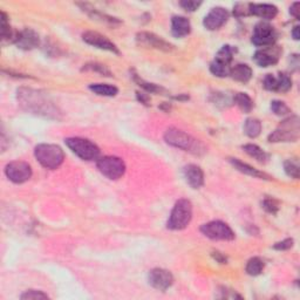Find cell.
<instances>
[{
	"instance_id": "cell-1",
	"label": "cell",
	"mask_w": 300,
	"mask_h": 300,
	"mask_svg": "<svg viewBox=\"0 0 300 300\" xmlns=\"http://www.w3.org/2000/svg\"><path fill=\"white\" fill-rule=\"evenodd\" d=\"M17 99L25 112L50 120H61L60 109L44 92L22 87L17 91Z\"/></svg>"
},
{
	"instance_id": "cell-2",
	"label": "cell",
	"mask_w": 300,
	"mask_h": 300,
	"mask_svg": "<svg viewBox=\"0 0 300 300\" xmlns=\"http://www.w3.org/2000/svg\"><path fill=\"white\" fill-rule=\"evenodd\" d=\"M164 139L168 144L172 145V147L189 151V153L195 154V155H202L207 151L206 147L198 139L194 138L189 134L177 128H169L164 134Z\"/></svg>"
},
{
	"instance_id": "cell-3",
	"label": "cell",
	"mask_w": 300,
	"mask_h": 300,
	"mask_svg": "<svg viewBox=\"0 0 300 300\" xmlns=\"http://www.w3.org/2000/svg\"><path fill=\"white\" fill-rule=\"evenodd\" d=\"M34 156L44 168L50 170L58 169L65 160L64 150L56 144L43 143L37 145L34 149Z\"/></svg>"
},
{
	"instance_id": "cell-4",
	"label": "cell",
	"mask_w": 300,
	"mask_h": 300,
	"mask_svg": "<svg viewBox=\"0 0 300 300\" xmlns=\"http://www.w3.org/2000/svg\"><path fill=\"white\" fill-rule=\"evenodd\" d=\"M300 135V120L298 116L285 118L279 124V127L272 134H270L269 142L278 143V142H296Z\"/></svg>"
},
{
	"instance_id": "cell-5",
	"label": "cell",
	"mask_w": 300,
	"mask_h": 300,
	"mask_svg": "<svg viewBox=\"0 0 300 300\" xmlns=\"http://www.w3.org/2000/svg\"><path fill=\"white\" fill-rule=\"evenodd\" d=\"M192 218V204L191 202L182 198L177 201L174 209L169 217L167 228L170 230H182L186 228Z\"/></svg>"
},
{
	"instance_id": "cell-6",
	"label": "cell",
	"mask_w": 300,
	"mask_h": 300,
	"mask_svg": "<svg viewBox=\"0 0 300 300\" xmlns=\"http://www.w3.org/2000/svg\"><path fill=\"white\" fill-rule=\"evenodd\" d=\"M67 147L84 161H94L100 156V148L96 144L82 138H69L65 139Z\"/></svg>"
},
{
	"instance_id": "cell-7",
	"label": "cell",
	"mask_w": 300,
	"mask_h": 300,
	"mask_svg": "<svg viewBox=\"0 0 300 300\" xmlns=\"http://www.w3.org/2000/svg\"><path fill=\"white\" fill-rule=\"evenodd\" d=\"M96 165L101 174L109 180H118L126 172V164L120 157L116 156L101 157Z\"/></svg>"
},
{
	"instance_id": "cell-8",
	"label": "cell",
	"mask_w": 300,
	"mask_h": 300,
	"mask_svg": "<svg viewBox=\"0 0 300 300\" xmlns=\"http://www.w3.org/2000/svg\"><path fill=\"white\" fill-rule=\"evenodd\" d=\"M201 232L208 238L213 240H232L234 232L227 223L221 221H213L201 227Z\"/></svg>"
},
{
	"instance_id": "cell-9",
	"label": "cell",
	"mask_w": 300,
	"mask_h": 300,
	"mask_svg": "<svg viewBox=\"0 0 300 300\" xmlns=\"http://www.w3.org/2000/svg\"><path fill=\"white\" fill-rule=\"evenodd\" d=\"M277 39V32L273 26L267 23H257L252 34V43L258 47H269L275 45Z\"/></svg>"
},
{
	"instance_id": "cell-10",
	"label": "cell",
	"mask_w": 300,
	"mask_h": 300,
	"mask_svg": "<svg viewBox=\"0 0 300 300\" xmlns=\"http://www.w3.org/2000/svg\"><path fill=\"white\" fill-rule=\"evenodd\" d=\"M6 176L10 178L13 183L22 184L27 182L32 177V168L27 162L23 161H13L8 163L5 168Z\"/></svg>"
},
{
	"instance_id": "cell-11",
	"label": "cell",
	"mask_w": 300,
	"mask_h": 300,
	"mask_svg": "<svg viewBox=\"0 0 300 300\" xmlns=\"http://www.w3.org/2000/svg\"><path fill=\"white\" fill-rule=\"evenodd\" d=\"M136 40L142 46L151 47V48L163 50V52H171V50H174V46L170 43L162 39L159 35L149 33V32H139L136 35Z\"/></svg>"
},
{
	"instance_id": "cell-12",
	"label": "cell",
	"mask_w": 300,
	"mask_h": 300,
	"mask_svg": "<svg viewBox=\"0 0 300 300\" xmlns=\"http://www.w3.org/2000/svg\"><path fill=\"white\" fill-rule=\"evenodd\" d=\"M148 280L154 289L165 291L174 284V276L170 271L164 269H154L148 275Z\"/></svg>"
},
{
	"instance_id": "cell-13",
	"label": "cell",
	"mask_w": 300,
	"mask_h": 300,
	"mask_svg": "<svg viewBox=\"0 0 300 300\" xmlns=\"http://www.w3.org/2000/svg\"><path fill=\"white\" fill-rule=\"evenodd\" d=\"M82 39L86 44L91 45V46L96 47V48L103 49V50H108V52L115 53V54H118L120 50L115 44H113L108 38H106L105 35L97 33V32L94 31H87L82 34Z\"/></svg>"
},
{
	"instance_id": "cell-14",
	"label": "cell",
	"mask_w": 300,
	"mask_h": 300,
	"mask_svg": "<svg viewBox=\"0 0 300 300\" xmlns=\"http://www.w3.org/2000/svg\"><path fill=\"white\" fill-rule=\"evenodd\" d=\"M280 48L275 45L272 46L265 47L264 49L257 50L256 54L254 55V60L258 66L260 67H270L272 65H276L279 60V55H280Z\"/></svg>"
},
{
	"instance_id": "cell-15",
	"label": "cell",
	"mask_w": 300,
	"mask_h": 300,
	"mask_svg": "<svg viewBox=\"0 0 300 300\" xmlns=\"http://www.w3.org/2000/svg\"><path fill=\"white\" fill-rule=\"evenodd\" d=\"M229 12L223 7H215L209 12V14L204 18L203 25L209 31L219 29L228 22Z\"/></svg>"
},
{
	"instance_id": "cell-16",
	"label": "cell",
	"mask_w": 300,
	"mask_h": 300,
	"mask_svg": "<svg viewBox=\"0 0 300 300\" xmlns=\"http://www.w3.org/2000/svg\"><path fill=\"white\" fill-rule=\"evenodd\" d=\"M14 44L23 50H31L39 46L40 39L39 35L35 33L33 29L25 28L17 34Z\"/></svg>"
},
{
	"instance_id": "cell-17",
	"label": "cell",
	"mask_w": 300,
	"mask_h": 300,
	"mask_svg": "<svg viewBox=\"0 0 300 300\" xmlns=\"http://www.w3.org/2000/svg\"><path fill=\"white\" fill-rule=\"evenodd\" d=\"M184 177L192 189H200L204 183L203 170L196 164H188L183 169Z\"/></svg>"
},
{
	"instance_id": "cell-18",
	"label": "cell",
	"mask_w": 300,
	"mask_h": 300,
	"mask_svg": "<svg viewBox=\"0 0 300 300\" xmlns=\"http://www.w3.org/2000/svg\"><path fill=\"white\" fill-rule=\"evenodd\" d=\"M249 13L263 19L271 20L277 17L278 8L270 4H249Z\"/></svg>"
},
{
	"instance_id": "cell-19",
	"label": "cell",
	"mask_w": 300,
	"mask_h": 300,
	"mask_svg": "<svg viewBox=\"0 0 300 300\" xmlns=\"http://www.w3.org/2000/svg\"><path fill=\"white\" fill-rule=\"evenodd\" d=\"M191 32V23L184 17H172L171 19V33L176 38H183Z\"/></svg>"
},
{
	"instance_id": "cell-20",
	"label": "cell",
	"mask_w": 300,
	"mask_h": 300,
	"mask_svg": "<svg viewBox=\"0 0 300 300\" xmlns=\"http://www.w3.org/2000/svg\"><path fill=\"white\" fill-rule=\"evenodd\" d=\"M229 162H230L237 170L245 175H249V176H252L254 178H261V180H271V177L265 174V172L259 171L258 169H254V167H251V165L243 163L242 161H239L238 159H230Z\"/></svg>"
},
{
	"instance_id": "cell-21",
	"label": "cell",
	"mask_w": 300,
	"mask_h": 300,
	"mask_svg": "<svg viewBox=\"0 0 300 300\" xmlns=\"http://www.w3.org/2000/svg\"><path fill=\"white\" fill-rule=\"evenodd\" d=\"M78 6H80V7H81V10L84 11V12H86V13H87L88 16L92 18V19L99 20V22L105 23H111V25H113V26L121 23L120 20H117L116 18H113V17L107 16V14L101 13V12L97 11L96 8L92 7L91 5H88V4H78Z\"/></svg>"
},
{
	"instance_id": "cell-22",
	"label": "cell",
	"mask_w": 300,
	"mask_h": 300,
	"mask_svg": "<svg viewBox=\"0 0 300 300\" xmlns=\"http://www.w3.org/2000/svg\"><path fill=\"white\" fill-rule=\"evenodd\" d=\"M229 75H230L233 80H236V81L244 82L245 84V82L250 81V79L252 78V69L250 66H248V65L238 64L231 68Z\"/></svg>"
},
{
	"instance_id": "cell-23",
	"label": "cell",
	"mask_w": 300,
	"mask_h": 300,
	"mask_svg": "<svg viewBox=\"0 0 300 300\" xmlns=\"http://www.w3.org/2000/svg\"><path fill=\"white\" fill-rule=\"evenodd\" d=\"M243 150H244L249 156H251L252 159H254L256 161L260 163H266L267 160H269V154H266L265 151L256 144L243 145Z\"/></svg>"
},
{
	"instance_id": "cell-24",
	"label": "cell",
	"mask_w": 300,
	"mask_h": 300,
	"mask_svg": "<svg viewBox=\"0 0 300 300\" xmlns=\"http://www.w3.org/2000/svg\"><path fill=\"white\" fill-rule=\"evenodd\" d=\"M244 132L249 138H256L257 136L260 135L261 132V123L259 120L257 118L250 117L245 121L244 124Z\"/></svg>"
},
{
	"instance_id": "cell-25",
	"label": "cell",
	"mask_w": 300,
	"mask_h": 300,
	"mask_svg": "<svg viewBox=\"0 0 300 300\" xmlns=\"http://www.w3.org/2000/svg\"><path fill=\"white\" fill-rule=\"evenodd\" d=\"M89 89L94 92L95 94L101 95V96H115L118 93V89L115 86L106 85V84H96L91 85Z\"/></svg>"
},
{
	"instance_id": "cell-26",
	"label": "cell",
	"mask_w": 300,
	"mask_h": 300,
	"mask_svg": "<svg viewBox=\"0 0 300 300\" xmlns=\"http://www.w3.org/2000/svg\"><path fill=\"white\" fill-rule=\"evenodd\" d=\"M233 102L244 113H250L254 108V102L251 97L245 93H237L233 96Z\"/></svg>"
},
{
	"instance_id": "cell-27",
	"label": "cell",
	"mask_w": 300,
	"mask_h": 300,
	"mask_svg": "<svg viewBox=\"0 0 300 300\" xmlns=\"http://www.w3.org/2000/svg\"><path fill=\"white\" fill-rule=\"evenodd\" d=\"M210 70L215 76H218V78H225L230 74L231 67L230 65L225 64V62H222L219 60H213L210 65Z\"/></svg>"
},
{
	"instance_id": "cell-28",
	"label": "cell",
	"mask_w": 300,
	"mask_h": 300,
	"mask_svg": "<svg viewBox=\"0 0 300 300\" xmlns=\"http://www.w3.org/2000/svg\"><path fill=\"white\" fill-rule=\"evenodd\" d=\"M264 267H265V264H264V261L261 260L259 257H254L248 261L245 270H246V273H248V275L258 276V275H260L261 272H263Z\"/></svg>"
},
{
	"instance_id": "cell-29",
	"label": "cell",
	"mask_w": 300,
	"mask_h": 300,
	"mask_svg": "<svg viewBox=\"0 0 300 300\" xmlns=\"http://www.w3.org/2000/svg\"><path fill=\"white\" fill-rule=\"evenodd\" d=\"M234 52H236V48H233L232 46H223L221 49L218 50V53H217L216 55V60H219L222 62H225V64L230 65L231 61H232L233 54Z\"/></svg>"
},
{
	"instance_id": "cell-30",
	"label": "cell",
	"mask_w": 300,
	"mask_h": 300,
	"mask_svg": "<svg viewBox=\"0 0 300 300\" xmlns=\"http://www.w3.org/2000/svg\"><path fill=\"white\" fill-rule=\"evenodd\" d=\"M17 34H13V31H12L10 23H7V16H6L5 12H1V39L2 41L6 40H11L13 39V41L16 40Z\"/></svg>"
},
{
	"instance_id": "cell-31",
	"label": "cell",
	"mask_w": 300,
	"mask_h": 300,
	"mask_svg": "<svg viewBox=\"0 0 300 300\" xmlns=\"http://www.w3.org/2000/svg\"><path fill=\"white\" fill-rule=\"evenodd\" d=\"M134 80H135V82H138V86L141 88H143L145 92H148V93H165V89L160 87V86L154 85V84H149V82H145L144 80L139 79V76L136 75V74H134L133 75Z\"/></svg>"
},
{
	"instance_id": "cell-32",
	"label": "cell",
	"mask_w": 300,
	"mask_h": 300,
	"mask_svg": "<svg viewBox=\"0 0 300 300\" xmlns=\"http://www.w3.org/2000/svg\"><path fill=\"white\" fill-rule=\"evenodd\" d=\"M284 170L287 174V176H290L291 178H295V180H298L300 170H299V163L297 160H287L284 163Z\"/></svg>"
},
{
	"instance_id": "cell-33",
	"label": "cell",
	"mask_w": 300,
	"mask_h": 300,
	"mask_svg": "<svg viewBox=\"0 0 300 300\" xmlns=\"http://www.w3.org/2000/svg\"><path fill=\"white\" fill-rule=\"evenodd\" d=\"M291 87H292V80L287 74L280 73L277 78V92H281V93H286L289 92Z\"/></svg>"
},
{
	"instance_id": "cell-34",
	"label": "cell",
	"mask_w": 300,
	"mask_h": 300,
	"mask_svg": "<svg viewBox=\"0 0 300 300\" xmlns=\"http://www.w3.org/2000/svg\"><path fill=\"white\" fill-rule=\"evenodd\" d=\"M271 111L275 113L276 115H278V116H284V115L289 114L291 112L289 107L286 106V103L278 100H275L271 102Z\"/></svg>"
},
{
	"instance_id": "cell-35",
	"label": "cell",
	"mask_w": 300,
	"mask_h": 300,
	"mask_svg": "<svg viewBox=\"0 0 300 300\" xmlns=\"http://www.w3.org/2000/svg\"><path fill=\"white\" fill-rule=\"evenodd\" d=\"M82 70H93V72H97L100 73L101 75H105V76H112L111 70L108 69L106 66H103V65L96 64V62H94V64H88L86 65V66L82 68Z\"/></svg>"
},
{
	"instance_id": "cell-36",
	"label": "cell",
	"mask_w": 300,
	"mask_h": 300,
	"mask_svg": "<svg viewBox=\"0 0 300 300\" xmlns=\"http://www.w3.org/2000/svg\"><path fill=\"white\" fill-rule=\"evenodd\" d=\"M23 300H31V299H48L49 297L46 293L41 292V291H35V290H29L26 291L25 293H23L20 297Z\"/></svg>"
},
{
	"instance_id": "cell-37",
	"label": "cell",
	"mask_w": 300,
	"mask_h": 300,
	"mask_svg": "<svg viewBox=\"0 0 300 300\" xmlns=\"http://www.w3.org/2000/svg\"><path fill=\"white\" fill-rule=\"evenodd\" d=\"M261 206L270 213H277L279 210V203L275 198H265V200L263 201V203H261Z\"/></svg>"
},
{
	"instance_id": "cell-38",
	"label": "cell",
	"mask_w": 300,
	"mask_h": 300,
	"mask_svg": "<svg viewBox=\"0 0 300 300\" xmlns=\"http://www.w3.org/2000/svg\"><path fill=\"white\" fill-rule=\"evenodd\" d=\"M264 88L267 91L277 92V78L273 76L272 74H266V76L264 78Z\"/></svg>"
},
{
	"instance_id": "cell-39",
	"label": "cell",
	"mask_w": 300,
	"mask_h": 300,
	"mask_svg": "<svg viewBox=\"0 0 300 300\" xmlns=\"http://www.w3.org/2000/svg\"><path fill=\"white\" fill-rule=\"evenodd\" d=\"M180 5L182 6L185 11L188 12H194L197 10L198 7L202 5L201 1H194V0H183L180 2Z\"/></svg>"
},
{
	"instance_id": "cell-40",
	"label": "cell",
	"mask_w": 300,
	"mask_h": 300,
	"mask_svg": "<svg viewBox=\"0 0 300 300\" xmlns=\"http://www.w3.org/2000/svg\"><path fill=\"white\" fill-rule=\"evenodd\" d=\"M212 102L215 103V105L227 106V103H230L231 100L229 99L228 95H225L224 93H215V94H213Z\"/></svg>"
},
{
	"instance_id": "cell-41",
	"label": "cell",
	"mask_w": 300,
	"mask_h": 300,
	"mask_svg": "<svg viewBox=\"0 0 300 300\" xmlns=\"http://www.w3.org/2000/svg\"><path fill=\"white\" fill-rule=\"evenodd\" d=\"M293 246V239L292 238H287L281 240V242L276 243L275 246H273V249H276V250H289Z\"/></svg>"
},
{
	"instance_id": "cell-42",
	"label": "cell",
	"mask_w": 300,
	"mask_h": 300,
	"mask_svg": "<svg viewBox=\"0 0 300 300\" xmlns=\"http://www.w3.org/2000/svg\"><path fill=\"white\" fill-rule=\"evenodd\" d=\"M211 256L213 257V259H215L216 261H218L219 264H227L228 263V258L225 257L223 254H221V252H218V251L212 252Z\"/></svg>"
},
{
	"instance_id": "cell-43",
	"label": "cell",
	"mask_w": 300,
	"mask_h": 300,
	"mask_svg": "<svg viewBox=\"0 0 300 300\" xmlns=\"http://www.w3.org/2000/svg\"><path fill=\"white\" fill-rule=\"evenodd\" d=\"M290 13L291 16H293L296 19H299L300 14H299V2H295L290 8Z\"/></svg>"
},
{
	"instance_id": "cell-44",
	"label": "cell",
	"mask_w": 300,
	"mask_h": 300,
	"mask_svg": "<svg viewBox=\"0 0 300 300\" xmlns=\"http://www.w3.org/2000/svg\"><path fill=\"white\" fill-rule=\"evenodd\" d=\"M136 94H138V101H141V103H143V105L145 106L150 105V99L147 94H143V93H136Z\"/></svg>"
},
{
	"instance_id": "cell-45",
	"label": "cell",
	"mask_w": 300,
	"mask_h": 300,
	"mask_svg": "<svg viewBox=\"0 0 300 300\" xmlns=\"http://www.w3.org/2000/svg\"><path fill=\"white\" fill-rule=\"evenodd\" d=\"M292 35H293V38H295L296 40H299V38H300V35H299V26H296V27L293 28Z\"/></svg>"
}]
</instances>
